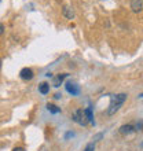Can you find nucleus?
I'll return each instance as SVG.
<instances>
[{
	"label": "nucleus",
	"mask_w": 143,
	"mask_h": 151,
	"mask_svg": "<svg viewBox=\"0 0 143 151\" xmlns=\"http://www.w3.org/2000/svg\"><path fill=\"white\" fill-rule=\"evenodd\" d=\"M47 109H48V111L52 113V114H58V113L61 111V109H59V107H56L55 104H51V103H48V104H47Z\"/></svg>",
	"instance_id": "9d476101"
},
{
	"label": "nucleus",
	"mask_w": 143,
	"mask_h": 151,
	"mask_svg": "<svg viewBox=\"0 0 143 151\" xmlns=\"http://www.w3.org/2000/svg\"><path fill=\"white\" fill-rule=\"evenodd\" d=\"M3 32H4V26H3L1 24H0V36L3 35Z\"/></svg>",
	"instance_id": "ddd939ff"
},
{
	"label": "nucleus",
	"mask_w": 143,
	"mask_h": 151,
	"mask_svg": "<svg viewBox=\"0 0 143 151\" xmlns=\"http://www.w3.org/2000/svg\"><path fill=\"white\" fill-rule=\"evenodd\" d=\"M66 77H68V74H66V73H64V74H58V76H55V77L52 78V85H54L55 88H58V87L61 85V84H62V81H64V80L66 78Z\"/></svg>",
	"instance_id": "39448f33"
},
{
	"label": "nucleus",
	"mask_w": 143,
	"mask_h": 151,
	"mask_svg": "<svg viewBox=\"0 0 143 151\" xmlns=\"http://www.w3.org/2000/svg\"><path fill=\"white\" fill-rule=\"evenodd\" d=\"M73 121L77 122L79 125L85 127V125L88 124V118H87V113H85V110H83V109L76 110V111L73 113Z\"/></svg>",
	"instance_id": "f03ea898"
},
{
	"label": "nucleus",
	"mask_w": 143,
	"mask_h": 151,
	"mask_svg": "<svg viewBox=\"0 0 143 151\" xmlns=\"http://www.w3.org/2000/svg\"><path fill=\"white\" fill-rule=\"evenodd\" d=\"M39 91L40 93H43V95H47L48 92H50V85L47 83H41L39 85Z\"/></svg>",
	"instance_id": "6e6552de"
},
{
	"label": "nucleus",
	"mask_w": 143,
	"mask_h": 151,
	"mask_svg": "<svg viewBox=\"0 0 143 151\" xmlns=\"http://www.w3.org/2000/svg\"><path fill=\"white\" fill-rule=\"evenodd\" d=\"M131 8L135 12L140 11V10L143 8V0H132L131 1Z\"/></svg>",
	"instance_id": "0eeeda50"
},
{
	"label": "nucleus",
	"mask_w": 143,
	"mask_h": 151,
	"mask_svg": "<svg viewBox=\"0 0 143 151\" xmlns=\"http://www.w3.org/2000/svg\"><path fill=\"white\" fill-rule=\"evenodd\" d=\"M94 150H95V146H94V143L87 144V147L84 148V151H94Z\"/></svg>",
	"instance_id": "f8f14e48"
},
{
	"label": "nucleus",
	"mask_w": 143,
	"mask_h": 151,
	"mask_svg": "<svg viewBox=\"0 0 143 151\" xmlns=\"http://www.w3.org/2000/svg\"><path fill=\"white\" fill-rule=\"evenodd\" d=\"M127 100V93H117V95H113L110 98V104H109V109H107V114L113 115L120 110V107L124 104V102Z\"/></svg>",
	"instance_id": "f257e3e1"
},
{
	"label": "nucleus",
	"mask_w": 143,
	"mask_h": 151,
	"mask_svg": "<svg viewBox=\"0 0 143 151\" xmlns=\"http://www.w3.org/2000/svg\"><path fill=\"white\" fill-rule=\"evenodd\" d=\"M20 76H21V78L25 80V81H29V80H32L33 78V70L32 69H29V68H24L20 72Z\"/></svg>",
	"instance_id": "7ed1b4c3"
},
{
	"label": "nucleus",
	"mask_w": 143,
	"mask_h": 151,
	"mask_svg": "<svg viewBox=\"0 0 143 151\" xmlns=\"http://www.w3.org/2000/svg\"><path fill=\"white\" fill-rule=\"evenodd\" d=\"M64 15L68 18V19H72L73 17H74V12H73V10H72L70 7H68V6H65L64 7Z\"/></svg>",
	"instance_id": "1a4fd4ad"
},
{
	"label": "nucleus",
	"mask_w": 143,
	"mask_h": 151,
	"mask_svg": "<svg viewBox=\"0 0 143 151\" xmlns=\"http://www.w3.org/2000/svg\"><path fill=\"white\" fill-rule=\"evenodd\" d=\"M66 91L69 92V93H72V95L74 96V95H79V87L76 85L74 83H72V81H69V83H66Z\"/></svg>",
	"instance_id": "20e7f679"
},
{
	"label": "nucleus",
	"mask_w": 143,
	"mask_h": 151,
	"mask_svg": "<svg viewBox=\"0 0 143 151\" xmlns=\"http://www.w3.org/2000/svg\"><path fill=\"white\" fill-rule=\"evenodd\" d=\"M85 113H87V118H88V122L94 124V115H92V109L88 107L87 110H85Z\"/></svg>",
	"instance_id": "9b49d317"
},
{
	"label": "nucleus",
	"mask_w": 143,
	"mask_h": 151,
	"mask_svg": "<svg viewBox=\"0 0 143 151\" xmlns=\"http://www.w3.org/2000/svg\"><path fill=\"white\" fill-rule=\"evenodd\" d=\"M0 68H1V59H0Z\"/></svg>",
	"instance_id": "2eb2a0df"
},
{
	"label": "nucleus",
	"mask_w": 143,
	"mask_h": 151,
	"mask_svg": "<svg viewBox=\"0 0 143 151\" xmlns=\"http://www.w3.org/2000/svg\"><path fill=\"white\" fill-rule=\"evenodd\" d=\"M12 151H25V148H22V147H15Z\"/></svg>",
	"instance_id": "4468645a"
},
{
	"label": "nucleus",
	"mask_w": 143,
	"mask_h": 151,
	"mask_svg": "<svg viewBox=\"0 0 143 151\" xmlns=\"http://www.w3.org/2000/svg\"><path fill=\"white\" fill-rule=\"evenodd\" d=\"M142 147H143V143H142Z\"/></svg>",
	"instance_id": "dca6fc26"
},
{
	"label": "nucleus",
	"mask_w": 143,
	"mask_h": 151,
	"mask_svg": "<svg viewBox=\"0 0 143 151\" xmlns=\"http://www.w3.org/2000/svg\"><path fill=\"white\" fill-rule=\"evenodd\" d=\"M135 131V127L131 125V124H128V125H123V127L120 128V133H123V135H129L132 132Z\"/></svg>",
	"instance_id": "423d86ee"
}]
</instances>
